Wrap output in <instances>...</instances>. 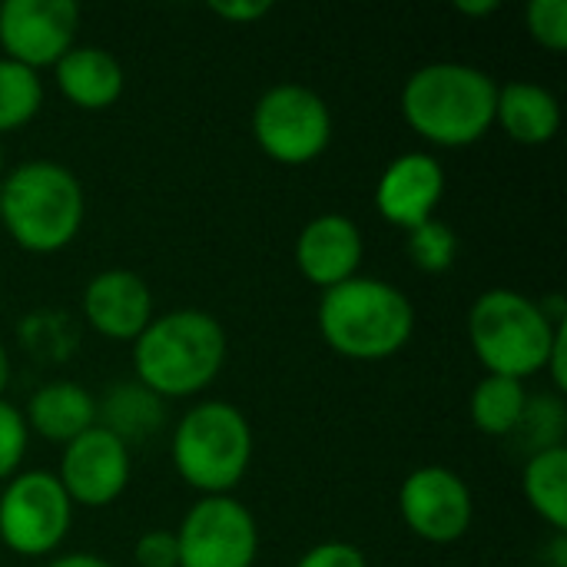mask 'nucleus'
I'll use <instances>...</instances> for the list:
<instances>
[{
  "label": "nucleus",
  "instance_id": "f257e3e1",
  "mask_svg": "<svg viewBox=\"0 0 567 567\" xmlns=\"http://www.w3.org/2000/svg\"><path fill=\"white\" fill-rule=\"evenodd\" d=\"M229 355L223 322L203 309H169L153 316L133 339V372L143 389L166 399L206 392Z\"/></svg>",
  "mask_w": 567,
  "mask_h": 567
},
{
  "label": "nucleus",
  "instance_id": "f03ea898",
  "mask_svg": "<svg viewBox=\"0 0 567 567\" xmlns=\"http://www.w3.org/2000/svg\"><path fill=\"white\" fill-rule=\"evenodd\" d=\"M498 83L475 63L435 60L409 73L399 106L412 133L442 150L478 143L495 126Z\"/></svg>",
  "mask_w": 567,
  "mask_h": 567
},
{
  "label": "nucleus",
  "instance_id": "7ed1b4c3",
  "mask_svg": "<svg viewBox=\"0 0 567 567\" xmlns=\"http://www.w3.org/2000/svg\"><path fill=\"white\" fill-rule=\"evenodd\" d=\"M322 342L352 362L399 355L415 332L412 299L375 276H352L322 292L316 309Z\"/></svg>",
  "mask_w": 567,
  "mask_h": 567
},
{
  "label": "nucleus",
  "instance_id": "20e7f679",
  "mask_svg": "<svg viewBox=\"0 0 567 567\" xmlns=\"http://www.w3.org/2000/svg\"><path fill=\"white\" fill-rule=\"evenodd\" d=\"M86 219V193L56 159L17 163L0 179V223L10 239L37 256L66 249Z\"/></svg>",
  "mask_w": 567,
  "mask_h": 567
},
{
  "label": "nucleus",
  "instance_id": "39448f33",
  "mask_svg": "<svg viewBox=\"0 0 567 567\" xmlns=\"http://www.w3.org/2000/svg\"><path fill=\"white\" fill-rule=\"evenodd\" d=\"M567 322V319H565ZM565 322L548 319L538 299L518 289H488L468 309V342L488 375L532 379L545 372L555 336Z\"/></svg>",
  "mask_w": 567,
  "mask_h": 567
},
{
  "label": "nucleus",
  "instance_id": "423d86ee",
  "mask_svg": "<svg viewBox=\"0 0 567 567\" xmlns=\"http://www.w3.org/2000/svg\"><path fill=\"white\" fill-rule=\"evenodd\" d=\"M169 455L176 475L203 498L233 495L252 465V425L233 402H196L176 422Z\"/></svg>",
  "mask_w": 567,
  "mask_h": 567
},
{
  "label": "nucleus",
  "instance_id": "0eeeda50",
  "mask_svg": "<svg viewBox=\"0 0 567 567\" xmlns=\"http://www.w3.org/2000/svg\"><path fill=\"white\" fill-rule=\"evenodd\" d=\"M256 146L279 166H306L332 143L329 103L302 83H276L252 106Z\"/></svg>",
  "mask_w": 567,
  "mask_h": 567
},
{
  "label": "nucleus",
  "instance_id": "6e6552de",
  "mask_svg": "<svg viewBox=\"0 0 567 567\" xmlns=\"http://www.w3.org/2000/svg\"><path fill=\"white\" fill-rule=\"evenodd\" d=\"M73 525V502L56 472H17L0 488V545L20 558L53 555Z\"/></svg>",
  "mask_w": 567,
  "mask_h": 567
},
{
  "label": "nucleus",
  "instance_id": "1a4fd4ad",
  "mask_svg": "<svg viewBox=\"0 0 567 567\" xmlns=\"http://www.w3.org/2000/svg\"><path fill=\"white\" fill-rule=\"evenodd\" d=\"M179 567H252L259 525L236 495L199 498L176 528Z\"/></svg>",
  "mask_w": 567,
  "mask_h": 567
},
{
  "label": "nucleus",
  "instance_id": "9d476101",
  "mask_svg": "<svg viewBox=\"0 0 567 567\" xmlns=\"http://www.w3.org/2000/svg\"><path fill=\"white\" fill-rule=\"evenodd\" d=\"M399 515L429 545H455L468 535L475 498L468 482L445 465H422L399 488Z\"/></svg>",
  "mask_w": 567,
  "mask_h": 567
},
{
  "label": "nucleus",
  "instance_id": "9b49d317",
  "mask_svg": "<svg viewBox=\"0 0 567 567\" xmlns=\"http://www.w3.org/2000/svg\"><path fill=\"white\" fill-rule=\"evenodd\" d=\"M56 478L73 508H106L126 492L133 478L130 445H123L103 425H93L63 445Z\"/></svg>",
  "mask_w": 567,
  "mask_h": 567
},
{
  "label": "nucleus",
  "instance_id": "f8f14e48",
  "mask_svg": "<svg viewBox=\"0 0 567 567\" xmlns=\"http://www.w3.org/2000/svg\"><path fill=\"white\" fill-rule=\"evenodd\" d=\"M80 7L73 0H3L0 50L30 70L53 66L76 43Z\"/></svg>",
  "mask_w": 567,
  "mask_h": 567
},
{
  "label": "nucleus",
  "instance_id": "ddd939ff",
  "mask_svg": "<svg viewBox=\"0 0 567 567\" xmlns=\"http://www.w3.org/2000/svg\"><path fill=\"white\" fill-rule=\"evenodd\" d=\"M442 196H445V166L425 150L399 153L395 159H389V166L375 183V209L382 213L385 223L405 233L432 219Z\"/></svg>",
  "mask_w": 567,
  "mask_h": 567
},
{
  "label": "nucleus",
  "instance_id": "4468645a",
  "mask_svg": "<svg viewBox=\"0 0 567 567\" xmlns=\"http://www.w3.org/2000/svg\"><path fill=\"white\" fill-rule=\"evenodd\" d=\"M80 309H83V319L90 322V329L113 342H133L156 316L153 292H150L146 279L136 276L133 269L96 272L83 286Z\"/></svg>",
  "mask_w": 567,
  "mask_h": 567
},
{
  "label": "nucleus",
  "instance_id": "2eb2a0df",
  "mask_svg": "<svg viewBox=\"0 0 567 567\" xmlns=\"http://www.w3.org/2000/svg\"><path fill=\"white\" fill-rule=\"evenodd\" d=\"M365 256V239L355 219L346 213H322L302 226L296 236V266L306 282L322 292L359 276Z\"/></svg>",
  "mask_w": 567,
  "mask_h": 567
},
{
  "label": "nucleus",
  "instance_id": "dca6fc26",
  "mask_svg": "<svg viewBox=\"0 0 567 567\" xmlns=\"http://www.w3.org/2000/svg\"><path fill=\"white\" fill-rule=\"evenodd\" d=\"M56 90L76 106V110H106L123 96L126 73L116 53L96 43H73L56 63H53Z\"/></svg>",
  "mask_w": 567,
  "mask_h": 567
},
{
  "label": "nucleus",
  "instance_id": "f3484780",
  "mask_svg": "<svg viewBox=\"0 0 567 567\" xmlns=\"http://www.w3.org/2000/svg\"><path fill=\"white\" fill-rule=\"evenodd\" d=\"M20 412H23L30 435L66 445L96 425V395H90V389H83L80 382L53 379V382L40 385L27 399V409H20Z\"/></svg>",
  "mask_w": 567,
  "mask_h": 567
},
{
  "label": "nucleus",
  "instance_id": "a211bd4d",
  "mask_svg": "<svg viewBox=\"0 0 567 567\" xmlns=\"http://www.w3.org/2000/svg\"><path fill=\"white\" fill-rule=\"evenodd\" d=\"M495 123L522 146H545L561 130V103L542 83L512 80L498 86Z\"/></svg>",
  "mask_w": 567,
  "mask_h": 567
},
{
  "label": "nucleus",
  "instance_id": "6ab92c4d",
  "mask_svg": "<svg viewBox=\"0 0 567 567\" xmlns=\"http://www.w3.org/2000/svg\"><path fill=\"white\" fill-rule=\"evenodd\" d=\"M163 399L143 389L140 382L110 385L96 399V425L113 432L123 445L146 442L163 429Z\"/></svg>",
  "mask_w": 567,
  "mask_h": 567
},
{
  "label": "nucleus",
  "instance_id": "aec40b11",
  "mask_svg": "<svg viewBox=\"0 0 567 567\" xmlns=\"http://www.w3.org/2000/svg\"><path fill=\"white\" fill-rule=\"evenodd\" d=\"M522 492L532 512L551 525L555 535L567 528V445L532 452L522 468Z\"/></svg>",
  "mask_w": 567,
  "mask_h": 567
},
{
  "label": "nucleus",
  "instance_id": "412c9836",
  "mask_svg": "<svg viewBox=\"0 0 567 567\" xmlns=\"http://www.w3.org/2000/svg\"><path fill=\"white\" fill-rule=\"evenodd\" d=\"M528 389L518 379H505V375H485L468 399V415L472 425L488 435V439H508L518 432L525 405H528Z\"/></svg>",
  "mask_w": 567,
  "mask_h": 567
},
{
  "label": "nucleus",
  "instance_id": "4be33fe9",
  "mask_svg": "<svg viewBox=\"0 0 567 567\" xmlns=\"http://www.w3.org/2000/svg\"><path fill=\"white\" fill-rule=\"evenodd\" d=\"M43 106V80L37 70L0 56V133L27 126Z\"/></svg>",
  "mask_w": 567,
  "mask_h": 567
},
{
  "label": "nucleus",
  "instance_id": "5701e85b",
  "mask_svg": "<svg viewBox=\"0 0 567 567\" xmlns=\"http://www.w3.org/2000/svg\"><path fill=\"white\" fill-rule=\"evenodd\" d=\"M405 236H409L405 252H409V259L415 262L419 272L439 276V272H449L455 266V259H458V233L445 219L432 216L422 226L409 229Z\"/></svg>",
  "mask_w": 567,
  "mask_h": 567
},
{
  "label": "nucleus",
  "instance_id": "b1692460",
  "mask_svg": "<svg viewBox=\"0 0 567 567\" xmlns=\"http://www.w3.org/2000/svg\"><path fill=\"white\" fill-rule=\"evenodd\" d=\"M565 399L548 392V395H535L528 399L525 405V415H522V425L515 435L525 439L528 445V455L532 452H542V449H555V445H565Z\"/></svg>",
  "mask_w": 567,
  "mask_h": 567
},
{
  "label": "nucleus",
  "instance_id": "393cba45",
  "mask_svg": "<svg viewBox=\"0 0 567 567\" xmlns=\"http://www.w3.org/2000/svg\"><path fill=\"white\" fill-rule=\"evenodd\" d=\"M525 30L538 47H545L551 53H565L567 0H532L525 7Z\"/></svg>",
  "mask_w": 567,
  "mask_h": 567
},
{
  "label": "nucleus",
  "instance_id": "a878e982",
  "mask_svg": "<svg viewBox=\"0 0 567 567\" xmlns=\"http://www.w3.org/2000/svg\"><path fill=\"white\" fill-rule=\"evenodd\" d=\"M27 445H30V429L23 422V412L7 399H0V485L20 472Z\"/></svg>",
  "mask_w": 567,
  "mask_h": 567
},
{
  "label": "nucleus",
  "instance_id": "bb28decb",
  "mask_svg": "<svg viewBox=\"0 0 567 567\" xmlns=\"http://www.w3.org/2000/svg\"><path fill=\"white\" fill-rule=\"evenodd\" d=\"M133 558L140 567H179V548H176V532L153 528L136 538Z\"/></svg>",
  "mask_w": 567,
  "mask_h": 567
},
{
  "label": "nucleus",
  "instance_id": "cd10ccee",
  "mask_svg": "<svg viewBox=\"0 0 567 567\" xmlns=\"http://www.w3.org/2000/svg\"><path fill=\"white\" fill-rule=\"evenodd\" d=\"M296 567H369V558L362 548L349 545V542H322L312 545Z\"/></svg>",
  "mask_w": 567,
  "mask_h": 567
},
{
  "label": "nucleus",
  "instance_id": "c85d7f7f",
  "mask_svg": "<svg viewBox=\"0 0 567 567\" xmlns=\"http://www.w3.org/2000/svg\"><path fill=\"white\" fill-rule=\"evenodd\" d=\"M209 10L229 23H256L272 10V3L269 0H213Z\"/></svg>",
  "mask_w": 567,
  "mask_h": 567
},
{
  "label": "nucleus",
  "instance_id": "c756f323",
  "mask_svg": "<svg viewBox=\"0 0 567 567\" xmlns=\"http://www.w3.org/2000/svg\"><path fill=\"white\" fill-rule=\"evenodd\" d=\"M545 372L551 375L555 395H565L567 392V322L558 329V336H555V346H551V352H548Z\"/></svg>",
  "mask_w": 567,
  "mask_h": 567
},
{
  "label": "nucleus",
  "instance_id": "7c9ffc66",
  "mask_svg": "<svg viewBox=\"0 0 567 567\" xmlns=\"http://www.w3.org/2000/svg\"><path fill=\"white\" fill-rule=\"evenodd\" d=\"M43 567H113L106 558L100 555H86V551H70V555H60L53 561H47Z\"/></svg>",
  "mask_w": 567,
  "mask_h": 567
},
{
  "label": "nucleus",
  "instance_id": "2f4dec72",
  "mask_svg": "<svg viewBox=\"0 0 567 567\" xmlns=\"http://www.w3.org/2000/svg\"><path fill=\"white\" fill-rule=\"evenodd\" d=\"M455 10L465 13V17H492V13L502 10V0H458Z\"/></svg>",
  "mask_w": 567,
  "mask_h": 567
},
{
  "label": "nucleus",
  "instance_id": "473e14b6",
  "mask_svg": "<svg viewBox=\"0 0 567 567\" xmlns=\"http://www.w3.org/2000/svg\"><path fill=\"white\" fill-rule=\"evenodd\" d=\"M548 565H551V567H567L565 535H555V542H551V548H548Z\"/></svg>",
  "mask_w": 567,
  "mask_h": 567
},
{
  "label": "nucleus",
  "instance_id": "72a5a7b5",
  "mask_svg": "<svg viewBox=\"0 0 567 567\" xmlns=\"http://www.w3.org/2000/svg\"><path fill=\"white\" fill-rule=\"evenodd\" d=\"M10 385V355H7V346L0 342V399Z\"/></svg>",
  "mask_w": 567,
  "mask_h": 567
},
{
  "label": "nucleus",
  "instance_id": "f704fd0d",
  "mask_svg": "<svg viewBox=\"0 0 567 567\" xmlns=\"http://www.w3.org/2000/svg\"><path fill=\"white\" fill-rule=\"evenodd\" d=\"M3 166H7V153H3V143H0V179H3Z\"/></svg>",
  "mask_w": 567,
  "mask_h": 567
}]
</instances>
